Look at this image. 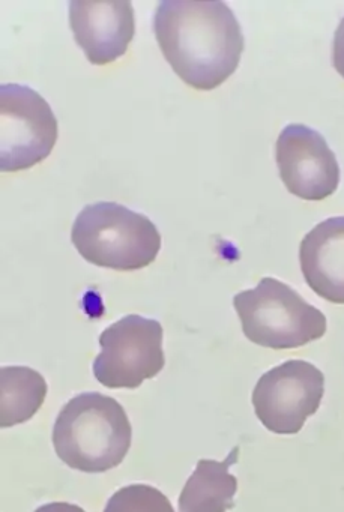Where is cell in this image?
Returning a JSON list of instances; mask_svg holds the SVG:
<instances>
[{"mask_svg":"<svg viewBox=\"0 0 344 512\" xmlns=\"http://www.w3.org/2000/svg\"><path fill=\"white\" fill-rule=\"evenodd\" d=\"M154 32L164 58L179 79L197 91L223 85L241 62V25L224 2L164 0Z\"/></svg>","mask_w":344,"mask_h":512,"instance_id":"1","label":"cell"},{"mask_svg":"<svg viewBox=\"0 0 344 512\" xmlns=\"http://www.w3.org/2000/svg\"><path fill=\"white\" fill-rule=\"evenodd\" d=\"M53 446L71 469L107 472L118 467L130 451V419L115 398L100 392L77 395L59 412Z\"/></svg>","mask_w":344,"mask_h":512,"instance_id":"2","label":"cell"},{"mask_svg":"<svg viewBox=\"0 0 344 512\" xmlns=\"http://www.w3.org/2000/svg\"><path fill=\"white\" fill-rule=\"evenodd\" d=\"M71 241L86 262L115 271L146 268L161 248L160 232L146 215L113 202L85 206L74 221Z\"/></svg>","mask_w":344,"mask_h":512,"instance_id":"3","label":"cell"},{"mask_svg":"<svg viewBox=\"0 0 344 512\" xmlns=\"http://www.w3.org/2000/svg\"><path fill=\"white\" fill-rule=\"evenodd\" d=\"M233 307L245 337L268 349H296L326 332L325 314L277 278H263L254 289L238 293Z\"/></svg>","mask_w":344,"mask_h":512,"instance_id":"4","label":"cell"},{"mask_svg":"<svg viewBox=\"0 0 344 512\" xmlns=\"http://www.w3.org/2000/svg\"><path fill=\"white\" fill-rule=\"evenodd\" d=\"M58 142V119L34 89L0 86V170L20 172L37 166Z\"/></svg>","mask_w":344,"mask_h":512,"instance_id":"5","label":"cell"},{"mask_svg":"<svg viewBox=\"0 0 344 512\" xmlns=\"http://www.w3.org/2000/svg\"><path fill=\"white\" fill-rule=\"evenodd\" d=\"M94 374L110 389H137L157 376L166 364L163 326L154 319L130 314L104 329Z\"/></svg>","mask_w":344,"mask_h":512,"instance_id":"6","label":"cell"},{"mask_svg":"<svg viewBox=\"0 0 344 512\" xmlns=\"http://www.w3.org/2000/svg\"><path fill=\"white\" fill-rule=\"evenodd\" d=\"M325 394V376L301 359L286 361L266 371L253 391L257 418L275 434H296L317 412Z\"/></svg>","mask_w":344,"mask_h":512,"instance_id":"7","label":"cell"},{"mask_svg":"<svg viewBox=\"0 0 344 512\" xmlns=\"http://www.w3.org/2000/svg\"><path fill=\"white\" fill-rule=\"evenodd\" d=\"M280 178L293 196L310 202L328 199L340 184V166L325 137L301 124L287 125L275 146Z\"/></svg>","mask_w":344,"mask_h":512,"instance_id":"8","label":"cell"},{"mask_svg":"<svg viewBox=\"0 0 344 512\" xmlns=\"http://www.w3.org/2000/svg\"><path fill=\"white\" fill-rule=\"evenodd\" d=\"M70 28L92 65H109L134 40L136 14L130 0H71Z\"/></svg>","mask_w":344,"mask_h":512,"instance_id":"9","label":"cell"},{"mask_svg":"<svg viewBox=\"0 0 344 512\" xmlns=\"http://www.w3.org/2000/svg\"><path fill=\"white\" fill-rule=\"evenodd\" d=\"M299 263L305 283L316 295L344 304V217L322 221L304 236Z\"/></svg>","mask_w":344,"mask_h":512,"instance_id":"10","label":"cell"},{"mask_svg":"<svg viewBox=\"0 0 344 512\" xmlns=\"http://www.w3.org/2000/svg\"><path fill=\"white\" fill-rule=\"evenodd\" d=\"M239 446L224 461L199 460L179 496V512H226L235 506L238 479L229 472L238 461Z\"/></svg>","mask_w":344,"mask_h":512,"instance_id":"11","label":"cell"},{"mask_svg":"<svg viewBox=\"0 0 344 512\" xmlns=\"http://www.w3.org/2000/svg\"><path fill=\"white\" fill-rule=\"evenodd\" d=\"M47 382L29 367L0 368V427L29 421L43 406Z\"/></svg>","mask_w":344,"mask_h":512,"instance_id":"12","label":"cell"},{"mask_svg":"<svg viewBox=\"0 0 344 512\" xmlns=\"http://www.w3.org/2000/svg\"><path fill=\"white\" fill-rule=\"evenodd\" d=\"M104 512H176L166 494L148 484H131L116 491Z\"/></svg>","mask_w":344,"mask_h":512,"instance_id":"13","label":"cell"},{"mask_svg":"<svg viewBox=\"0 0 344 512\" xmlns=\"http://www.w3.org/2000/svg\"><path fill=\"white\" fill-rule=\"evenodd\" d=\"M332 64L335 71L344 79V17L338 25L332 44Z\"/></svg>","mask_w":344,"mask_h":512,"instance_id":"14","label":"cell"},{"mask_svg":"<svg viewBox=\"0 0 344 512\" xmlns=\"http://www.w3.org/2000/svg\"><path fill=\"white\" fill-rule=\"evenodd\" d=\"M35 512H86L82 506L74 505V503L55 502L47 503V505L40 506Z\"/></svg>","mask_w":344,"mask_h":512,"instance_id":"15","label":"cell"}]
</instances>
